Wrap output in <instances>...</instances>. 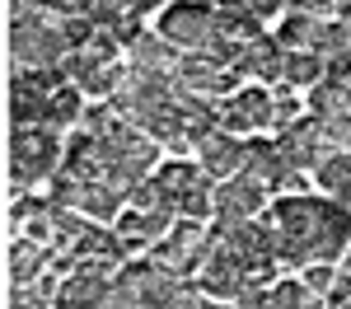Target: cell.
I'll use <instances>...</instances> for the list:
<instances>
[{"instance_id": "obj_7", "label": "cell", "mask_w": 351, "mask_h": 309, "mask_svg": "<svg viewBox=\"0 0 351 309\" xmlns=\"http://www.w3.org/2000/svg\"><path fill=\"white\" fill-rule=\"evenodd\" d=\"M263 197H267V183H258V178H248V173H234V178H225L216 188V230H234V225L253 221L258 211H263Z\"/></svg>"}, {"instance_id": "obj_33", "label": "cell", "mask_w": 351, "mask_h": 309, "mask_svg": "<svg viewBox=\"0 0 351 309\" xmlns=\"http://www.w3.org/2000/svg\"><path fill=\"white\" fill-rule=\"evenodd\" d=\"M99 309H145L141 305V295H136L127 281H108V291H104V300H99Z\"/></svg>"}, {"instance_id": "obj_6", "label": "cell", "mask_w": 351, "mask_h": 309, "mask_svg": "<svg viewBox=\"0 0 351 309\" xmlns=\"http://www.w3.org/2000/svg\"><path fill=\"white\" fill-rule=\"evenodd\" d=\"M206 234H211V230H202V221H188V216H183L160 244H150V258L164 262V267H173V272H183V277H188V272H202Z\"/></svg>"}, {"instance_id": "obj_41", "label": "cell", "mask_w": 351, "mask_h": 309, "mask_svg": "<svg viewBox=\"0 0 351 309\" xmlns=\"http://www.w3.org/2000/svg\"><path fill=\"white\" fill-rule=\"evenodd\" d=\"M281 5H286V0H253V14H258V19H271V14H281Z\"/></svg>"}, {"instance_id": "obj_12", "label": "cell", "mask_w": 351, "mask_h": 309, "mask_svg": "<svg viewBox=\"0 0 351 309\" xmlns=\"http://www.w3.org/2000/svg\"><path fill=\"white\" fill-rule=\"evenodd\" d=\"M127 52H132V66H136V71H164V75H173V71H178V61H183V56H178V47H173L164 33H141Z\"/></svg>"}, {"instance_id": "obj_3", "label": "cell", "mask_w": 351, "mask_h": 309, "mask_svg": "<svg viewBox=\"0 0 351 309\" xmlns=\"http://www.w3.org/2000/svg\"><path fill=\"white\" fill-rule=\"evenodd\" d=\"M61 145H56L52 127H19L10 140V197H24L38 178H52Z\"/></svg>"}, {"instance_id": "obj_21", "label": "cell", "mask_w": 351, "mask_h": 309, "mask_svg": "<svg viewBox=\"0 0 351 309\" xmlns=\"http://www.w3.org/2000/svg\"><path fill=\"white\" fill-rule=\"evenodd\" d=\"M10 122L19 127H47V94L33 89H10Z\"/></svg>"}, {"instance_id": "obj_35", "label": "cell", "mask_w": 351, "mask_h": 309, "mask_svg": "<svg viewBox=\"0 0 351 309\" xmlns=\"http://www.w3.org/2000/svg\"><path fill=\"white\" fill-rule=\"evenodd\" d=\"M337 281H342V272H337L332 262H309V272H304V286H309L314 295H328Z\"/></svg>"}, {"instance_id": "obj_31", "label": "cell", "mask_w": 351, "mask_h": 309, "mask_svg": "<svg viewBox=\"0 0 351 309\" xmlns=\"http://www.w3.org/2000/svg\"><path fill=\"white\" fill-rule=\"evenodd\" d=\"M52 211V201H38V197H14L10 201V225L14 230H24L28 221H38V216H47Z\"/></svg>"}, {"instance_id": "obj_13", "label": "cell", "mask_w": 351, "mask_h": 309, "mask_svg": "<svg viewBox=\"0 0 351 309\" xmlns=\"http://www.w3.org/2000/svg\"><path fill=\"white\" fill-rule=\"evenodd\" d=\"M56 253L47 244H33L28 234H19L14 244H10V286H28V281H38V272L52 262Z\"/></svg>"}, {"instance_id": "obj_32", "label": "cell", "mask_w": 351, "mask_h": 309, "mask_svg": "<svg viewBox=\"0 0 351 309\" xmlns=\"http://www.w3.org/2000/svg\"><path fill=\"white\" fill-rule=\"evenodd\" d=\"M243 47H248V42H234V38H225V33H216V38L206 42V56H211V61H216L220 71H225V66H239Z\"/></svg>"}, {"instance_id": "obj_37", "label": "cell", "mask_w": 351, "mask_h": 309, "mask_svg": "<svg viewBox=\"0 0 351 309\" xmlns=\"http://www.w3.org/2000/svg\"><path fill=\"white\" fill-rule=\"evenodd\" d=\"M117 47H122V42H117V33H112V28H99V33H94V42H89V52L99 56V61H112Z\"/></svg>"}, {"instance_id": "obj_4", "label": "cell", "mask_w": 351, "mask_h": 309, "mask_svg": "<svg viewBox=\"0 0 351 309\" xmlns=\"http://www.w3.org/2000/svg\"><path fill=\"white\" fill-rule=\"evenodd\" d=\"M197 286L206 291V295H216V300H239V291L248 286V262H243V253H234L225 239H220V230L211 225V234H206V253H202V277Z\"/></svg>"}, {"instance_id": "obj_27", "label": "cell", "mask_w": 351, "mask_h": 309, "mask_svg": "<svg viewBox=\"0 0 351 309\" xmlns=\"http://www.w3.org/2000/svg\"><path fill=\"white\" fill-rule=\"evenodd\" d=\"M314 52L319 56H342V52H351V24L347 19H332V24H324V33H319V42H314Z\"/></svg>"}, {"instance_id": "obj_43", "label": "cell", "mask_w": 351, "mask_h": 309, "mask_svg": "<svg viewBox=\"0 0 351 309\" xmlns=\"http://www.w3.org/2000/svg\"><path fill=\"white\" fill-rule=\"evenodd\" d=\"M155 5H164V0H141V14H145V10H155Z\"/></svg>"}, {"instance_id": "obj_8", "label": "cell", "mask_w": 351, "mask_h": 309, "mask_svg": "<svg viewBox=\"0 0 351 309\" xmlns=\"http://www.w3.org/2000/svg\"><path fill=\"white\" fill-rule=\"evenodd\" d=\"M160 33L173 42V47L206 52V42L220 33V28H216V10H206V5H173V10H164Z\"/></svg>"}, {"instance_id": "obj_5", "label": "cell", "mask_w": 351, "mask_h": 309, "mask_svg": "<svg viewBox=\"0 0 351 309\" xmlns=\"http://www.w3.org/2000/svg\"><path fill=\"white\" fill-rule=\"evenodd\" d=\"M155 160H160V140L145 136V132H136L127 140H108V173H104V183L122 188V193H136L145 183V173L155 169Z\"/></svg>"}, {"instance_id": "obj_11", "label": "cell", "mask_w": 351, "mask_h": 309, "mask_svg": "<svg viewBox=\"0 0 351 309\" xmlns=\"http://www.w3.org/2000/svg\"><path fill=\"white\" fill-rule=\"evenodd\" d=\"M66 169H71L75 178H84V183H99V178L108 173V140L80 132V136L66 145Z\"/></svg>"}, {"instance_id": "obj_24", "label": "cell", "mask_w": 351, "mask_h": 309, "mask_svg": "<svg viewBox=\"0 0 351 309\" xmlns=\"http://www.w3.org/2000/svg\"><path fill=\"white\" fill-rule=\"evenodd\" d=\"M314 178H319V188H324V193L342 197L351 188V155H347V150H332L324 164L314 169Z\"/></svg>"}, {"instance_id": "obj_40", "label": "cell", "mask_w": 351, "mask_h": 309, "mask_svg": "<svg viewBox=\"0 0 351 309\" xmlns=\"http://www.w3.org/2000/svg\"><path fill=\"white\" fill-rule=\"evenodd\" d=\"M291 5H295L300 14H324V10H332L337 0H291Z\"/></svg>"}, {"instance_id": "obj_39", "label": "cell", "mask_w": 351, "mask_h": 309, "mask_svg": "<svg viewBox=\"0 0 351 309\" xmlns=\"http://www.w3.org/2000/svg\"><path fill=\"white\" fill-rule=\"evenodd\" d=\"M324 80H351V52H342V56H332L328 61V75Z\"/></svg>"}, {"instance_id": "obj_22", "label": "cell", "mask_w": 351, "mask_h": 309, "mask_svg": "<svg viewBox=\"0 0 351 309\" xmlns=\"http://www.w3.org/2000/svg\"><path fill=\"white\" fill-rule=\"evenodd\" d=\"M324 71V56L319 52H281V80L286 84H319Z\"/></svg>"}, {"instance_id": "obj_45", "label": "cell", "mask_w": 351, "mask_h": 309, "mask_svg": "<svg viewBox=\"0 0 351 309\" xmlns=\"http://www.w3.org/2000/svg\"><path fill=\"white\" fill-rule=\"evenodd\" d=\"M337 201H347V206H351V188H347V193H342V197H337Z\"/></svg>"}, {"instance_id": "obj_30", "label": "cell", "mask_w": 351, "mask_h": 309, "mask_svg": "<svg viewBox=\"0 0 351 309\" xmlns=\"http://www.w3.org/2000/svg\"><path fill=\"white\" fill-rule=\"evenodd\" d=\"M169 230H173V211H169V206H160V211H141V239H145V244H160Z\"/></svg>"}, {"instance_id": "obj_36", "label": "cell", "mask_w": 351, "mask_h": 309, "mask_svg": "<svg viewBox=\"0 0 351 309\" xmlns=\"http://www.w3.org/2000/svg\"><path fill=\"white\" fill-rule=\"evenodd\" d=\"M112 117H117V112H112L108 103H94V108H84V117H80V127H84V132H89V136H108Z\"/></svg>"}, {"instance_id": "obj_28", "label": "cell", "mask_w": 351, "mask_h": 309, "mask_svg": "<svg viewBox=\"0 0 351 309\" xmlns=\"http://www.w3.org/2000/svg\"><path fill=\"white\" fill-rule=\"evenodd\" d=\"M271 103H276V117H271V127H281V132H291L300 122V99H295V84H276L271 89Z\"/></svg>"}, {"instance_id": "obj_2", "label": "cell", "mask_w": 351, "mask_h": 309, "mask_svg": "<svg viewBox=\"0 0 351 309\" xmlns=\"http://www.w3.org/2000/svg\"><path fill=\"white\" fill-rule=\"evenodd\" d=\"M71 52L66 28L47 19V10H10V61L14 71H43L61 66V56Z\"/></svg>"}, {"instance_id": "obj_29", "label": "cell", "mask_w": 351, "mask_h": 309, "mask_svg": "<svg viewBox=\"0 0 351 309\" xmlns=\"http://www.w3.org/2000/svg\"><path fill=\"white\" fill-rule=\"evenodd\" d=\"M178 216H188V221H206V216H216V188H211V183L192 188V193L178 201Z\"/></svg>"}, {"instance_id": "obj_23", "label": "cell", "mask_w": 351, "mask_h": 309, "mask_svg": "<svg viewBox=\"0 0 351 309\" xmlns=\"http://www.w3.org/2000/svg\"><path fill=\"white\" fill-rule=\"evenodd\" d=\"M216 28L234 42H258L263 38V19L253 10H216Z\"/></svg>"}, {"instance_id": "obj_14", "label": "cell", "mask_w": 351, "mask_h": 309, "mask_svg": "<svg viewBox=\"0 0 351 309\" xmlns=\"http://www.w3.org/2000/svg\"><path fill=\"white\" fill-rule=\"evenodd\" d=\"M239 75H253V80H281V42L276 38H258V42H248L239 56V66H234Z\"/></svg>"}, {"instance_id": "obj_16", "label": "cell", "mask_w": 351, "mask_h": 309, "mask_svg": "<svg viewBox=\"0 0 351 309\" xmlns=\"http://www.w3.org/2000/svg\"><path fill=\"white\" fill-rule=\"evenodd\" d=\"M319 33H324V19H319V14H300L295 10L291 19H281L276 42H281V52H314Z\"/></svg>"}, {"instance_id": "obj_19", "label": "cell", "mask_w": 351, "mask_h": 309, "mask_svg": "<svg viewBox=\"0 0 351 309\" xmlns=\"http://www.w3.org/2000/svg\"><path fill=\"white\" fill-rule=\"evenodd\" d=\"M314 117H351V80H319L309 94Z\"/></svg>"}, {"instance_id": "obj_48", "label": "cell", "mask_w": 351, "mask_h": 309, "mask_svg": "<svg viewBox=\"0 0 351 309\" xmlns=\"http://www.w3.org/2000/svg\"><path fill=\"white\" fill-rule=\"evenodd\" d=\"M347 267H351V258H347Z\"/></svg>"}, {"instance_id": "obj_34", "label": "cell", "mask_w": 351, "mask_h": 309, "mask_svg": "<svg viewBox=\"0 0 351 309\" xmlns=\"http://www.w3.org/2000/svg\"><path fill=\"white\" fill-rule=\"evenodd\" d=\"M61 28H66V42H71V52H80L84 42H94V33H99V24H94L89 14H75V19H61Z\"/></svg>"}, {"instance_id": "obj_47", "label": "cell", "mask_w": 351, "mask_h": 309, "mask_svg": "<svg viewBox=\"0 0 351 309\" xmlns=\"http://www.w3.org/2000/svg\"><path fill=\"white\" fill-rule=\"evenodd\" d=\"M89 309H99V305H89Z\"/></svg>"}, {"instance_id": "obj_18", "label": "cell", "mask_w": 351, "mask_h": 309, "mask_svg": "<svg viewBox=\"0 0 351 309\" xmlns=\"http://www.w3.org/2000/svg\"><path fill=\"white\" fill-rule=\"evenodd\" d=\"M122 253H127L122 234H112V230H99V225H89L80 239L71 244V258H75V262H84V258H104V262H117Z\"/></svg>"}, {"instance_id": "obj_9", "label": "cell", "mask_w": 351, "mask_h": 309, "mask_svg": "<svg viewBox=\"0 0 351 309\" xmlns=\"http://www.w3.org/2000/svg\"><path fill=\"white\" fill-rule=\"evenodd\" d=\"M216 112H220V132L239 136V132H263V127H271L276 103H271V89H239Z\"/></svg>"}, {"instance_id": "obj_1", "label": "cell", "mask_w": 351, "mask_h": 309, "mask_svg": "<svg viewBox=\"0 0 351 309\" xmlns=\"http://www.w3.org/2000/svg\"><path fill=\"white\" fill-rule=\"evenodd\" d=\"M276 225V262L309 267V262H337L351 249V206L332 197H281L267 211Z\"/></svg>"}, {"instance_id": "obj_20", "label": "cell", "mask_w": 351, "mask_h": 309, "mask_svg": "<svg viewBox=\"0 0 351 309\" xmlns=\"http://www.w3.org/2000/svg\"><path fill=\"white\" fill-rule=\"evenodd\" d=\"M122 188H112V183H84V197H80V211L89 221H117V211H122Z\"/></svg>"}, {"instance_id": "obj_46", "label": "cell", "mask_w": 351, "mask_h": 309, "mask_svg": "<svg viewBox=\"0 0 351 309\" xmlns=\"http://www.w3.org/2000/svg\"><path fill=\"white\" fill-rule=\"evenodd\" d=\"M206 309H230V305H206Z\"/></svg>"}, {"instance_id": "obj_15", "label": "cell", "mask_w": 351, "mask_h": 309, "mask_svg": "<svg viewBox=\"0 0 351 309\" xmlns=\"http://www.w3.org/2000/svg\"><path fill=\"white\" fill-rule=\"evenodd\" d=\"M243 173L248 178H258V183H276L281 173H286V164H281V150H276V140H243Z\"/></svg>"}, {"instance_id": "obj_10", "label": "cell", "mask_w": 351, "mask_h": 309, "mask_svg": "<svg viewBox=\"0 0 351 309\" xmlns=\"http://www.w3.org/2000/svg\"><path fill=\"white\" fill-rule=\"evenodd\" d=\"M197 155H202V169H206V178H216V183H225V178H234V173H243V145L230 132H211V136L197 145Z\"/></svg>"}, {"instance_id": "obj_17", "label": "cell", "mask_w": 351, "mask_h": 309, "mask_svg": "<svg viewBox=\"0 0 351 309\" xmlns=\"http://www.w3.org/2000/svg\"><path fill=\"white\" fill-rule=\"evenodd\" d=\"M173 75L188 84L192 94H216V89H220V75H225V71H220V66H216V61H211L206 52H188L183 61H178V71H173Z\"/></svg>"}, {"instance_id": "obj_44", "label": "cell", "mask_w": 351, "mask_h": 309, "mask_svg": "<svg viewBox=\"0 0 351 309\" xmlns=\"http://www.w3.org/2000/svg\"><path fill=\"white\" fill-rule=\"evenodd\" d=\"M337 10H342V14H337V19H347V24H351V5H337Z\"/></svg>"}, {"instance_id": "obj_26", "label": "cell", "mask_w": 351, "mask_h": 309, "mask_svg": "<svg viewBox=\"0 0 351 309\" xmlns=\"http://www.w3.org/2000/svg\"><path fill=\"white\" fill-rule=\"evenodd\" d=\"M56 286L52 277H43V281H28V286H10V309H43L47 300H56Z\"/></svg>"}, {"instance_id": "obj_42", "label": "cell", "mask_w": 351, "mask_h": 309, "mask_svg": "<svg viewBox=\"0 0 351 309\" xmlns=\"http://www.w3.org/2000/svg\"><path fill=\"white\" fill-rule=\"evenodd\" d=\"M178 309H206V300H202V295H188V300H183Z\"/></svg>"}, {"instance_id": "obj_25", "label": "cell", "mask_w": 351, "mask_h": 309, "mask_svg": "<svg viewBox=\"0 0 351 309\" xmlns=\"http://www.w3.org/2000/svg\"><path fill=\"white\" fill-rule=\"evenodd\" d=\"M80 94H84V89H71V84H61L52 99H47V127H71V122H80V117H84Z\"/></svg>"}, {"instance_id": "obj_38", "label": "cell", "mask_w": 351, "mask_h": 309, "mask_svg": "<svg viewBox=\"0 0 351 309\" xmlns=\"http://www.w3.org/2000/svg\"><path fill=\"white\" fill-rule=\"evenodd\" d=\"M239 309H271V291H263V286H243L239 291Z\"/></svg>"}]
</instances>
